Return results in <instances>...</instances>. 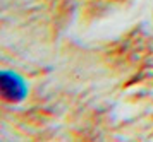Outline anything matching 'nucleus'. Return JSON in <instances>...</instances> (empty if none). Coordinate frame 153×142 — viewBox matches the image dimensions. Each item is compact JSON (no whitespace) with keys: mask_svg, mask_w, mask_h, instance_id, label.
<instances>
[{"mask_svg":"<svg viewBox=\"0 0 153 142\" xmlns=\"http://www.w3.org/2000/svg\"><path fill=\"white\" fill-rule=\"evenodd\" d=\"M2 94L9 101H19L26 94V86L24 82L16 74L10 72H2Z\"/></svg>","mask_w":153,"mask_h":142,"instance_id":"obj_1","label":"nucleus"}]
</instances>
